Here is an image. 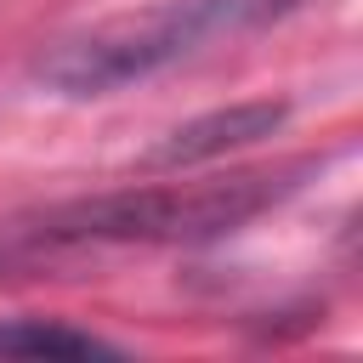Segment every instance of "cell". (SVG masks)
Returning a JSON list of instances; mask_svg holds the SVG:
<instances>
[{"instance_id": "6da1fadb", "label": "cell", "mask_w": 363, "mask_h": 363, "mask_svg": "<svg viewBox=\"0 0 363 363\" xmlns=\"http://www.w3.org/2000/svg\"><path fill=\"white\" fill-rule=\"evenodd\" d=\"M306 0H164L142 17H108L96 28L62 34L34 57V85L51 96L85 102V96H113L125 85H142L164 74L170 62L204 51L210 40H238L255 34Z\"/></svg>"}, {"instance_id": "7a4b0ae2", "label": "cell", "mask_w": 363, "mask_h": 363, "mask_svg": "<svg viewBox=\"0 0 363 363\" xmlns=\"http://www.w3.org/2000/svg\"><path fill=\"white\" fill-rule=\"evenodd\" d=\"M312 164H284V170H238V176H210V182H159V187H119L102 199L62 204L40 216L28 233L34 244H199L221 238L261 210L284 204Z\"/></svg>"}, {"instance_id": "3957f363", "label": "cell", "mask_w": 363, "mask_h": 363, "mask_svg": "<svg viewBox=\"0 0 363 363\" xmlns=\"http://www.w3.org/2000/svg\"><path fill=\"white\" fill-rule=\"evenodd\" d=\"M284 119H289V102H284V96H255V102H233V108L199 113V119L164 130V136L142 153V170H199V164H210V159H227V153L272 136Z\"/></svg>"}, {"instance_id": "277c9868", "label": "cell", "mask_w": 363, "mask_h": 363, "mask_svg": "<svg viewBox=\"0 0 363 363\" xmlns=\"http://www.w3.org/2000/svg\"><path fill=\"white\" fill-rule=\"evenodd\" d=\"M0 352L6 357H119L125 346H113L91 329L57 323V318H11V323H0Z\"/></svg>"}]
</instances>
